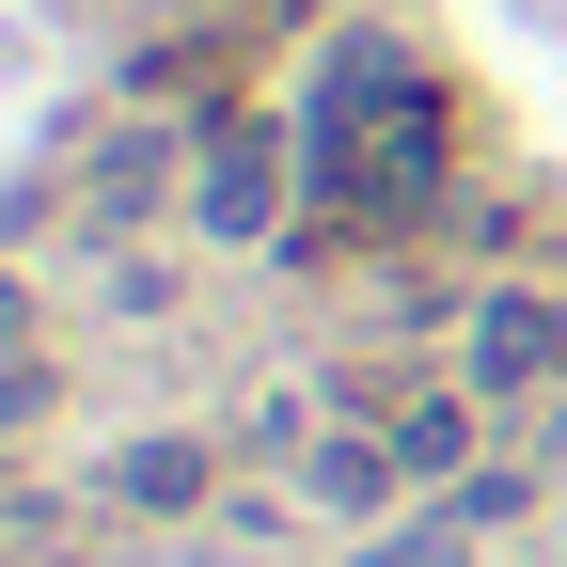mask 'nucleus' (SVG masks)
<instances>
[{"label": "nucleus", "mask_w": 567, "mask_h": 567, "mask_svg": "<svg viewBox=\"0 0 567 567\" xmlns=\"http://www.w3.org/2000/svg\"><path fill=\"white\" fill-rule=\"evenodd\" d=\"M300 488H316L331 520H379L394 488H410V457H379V442H316V457H300Z\"/></svg>", "instance_id": "20e7f679"}, {"label": "nucleus", "mask_w": 567, "mask_h": 567, "mask_svg": "<svg viewBox=\"0 0 567 567\" xmlns=\"http://www.w3.org/2000/svg\"><path fill=\"white\" fill-rule=\"evenodd\" d=\"M111 488H126V505H205V488H221V442H126Z\"/></svg>", "instance_id": "39448f33"}, {"label": "nucleus", "mask_w": 567, "mask_h": 567, "mask_svg": "<svg viewBox=\"0 0 567 567\" xmlns=\"http://www.w3.org/2000/svg\"><path fill=\"white\" fill-rule=\"evenodd\" d=\"M205 189H189V221L205 237H268L284 221V142L252 126V111H221V126H205V158H189Z\"/></svg>", "instance_id": "f03ea898"}, {"label": "nucleus", "mask_w": 567, "mask_h": 567, "mask_svg": "<svg viewBox=\"0 0 567 567\" xmlns=\"http://www.w3.org/2000/svg\"><path fill=\"white\" fill-rule=\"evenodd\" d=\"M300 174H316V205H331V237L425 221V205H442V174H457V95L425 80L410 48L347 32L331 80H316V126H300Z\"/></svg>", "instance_id": "f257e3e1"}, {"label": "nucleus", "mask_w": 567, "mask_h": 567, "mask_svg": "<svg viewBox=\"0 0 567 567\" xmlns=\"http://www.w3.org/2000/svg\"><path fill=\"white\" fill-rule=\"evenodd\" d=\"M457 442H473V394H425V410L394 425V457H410V473H457Z\"/></svg>", "instance_id": "0eeeda50"}, {"label": "nucleus", "mask_w": 567, "mask_h": 567, "mask_svg": "<svg viewBox=\"0 0 567 567\" xmlns=\"http://www.w3.org/2000/svg\"><path fill=\"white\" fill-rule=\"evenodd\" d=\"M17 410H48V363H0V425H17Z\"/></svg>", "instance_id": "6e6552de"}, {"label": "nucleus", "mask_w": 567, "mask_h": 567, "mask_svg": "<svg viewBox=\"0 0 567 567\" xmlns=\"http://www.w3.org/2000/svg\"><path fill=\"white\" fill-rule=\"evenodd\" d=\"M536 379H567V300L505 284V300L473 316V394H536Z\"/></svg>", "instance_id": "7ed1b4c3"}, {"label": "nucleus", "mask_w": 567, "mask_h": 567, "mask_svg": "<svg viewBox=\"0 0 567 567\" xmlns=\"http://www.w3.org/2000/svg\"><path fill=\"white\" fill-rule=\"evenodd\" d=\"M347 567H473V505H425V520H394V536H363Z\"/></svg>", "instance_id": "423d86ee"}, {"label": "nucleus", "mask_w": 567, "mask_h": 567, "mask_svg": "<svg viewBox=\"0 0 567 567\" xmlns=\"http://www.w3.org/2000/svg\"><path fill=\"white\" fill-rule=\"evenodd\" d=\"M17 331H32V284H17V268H0V347H17Z\"/></svg>", "instance_id": "1a4fd4ad"}]
</instances>
